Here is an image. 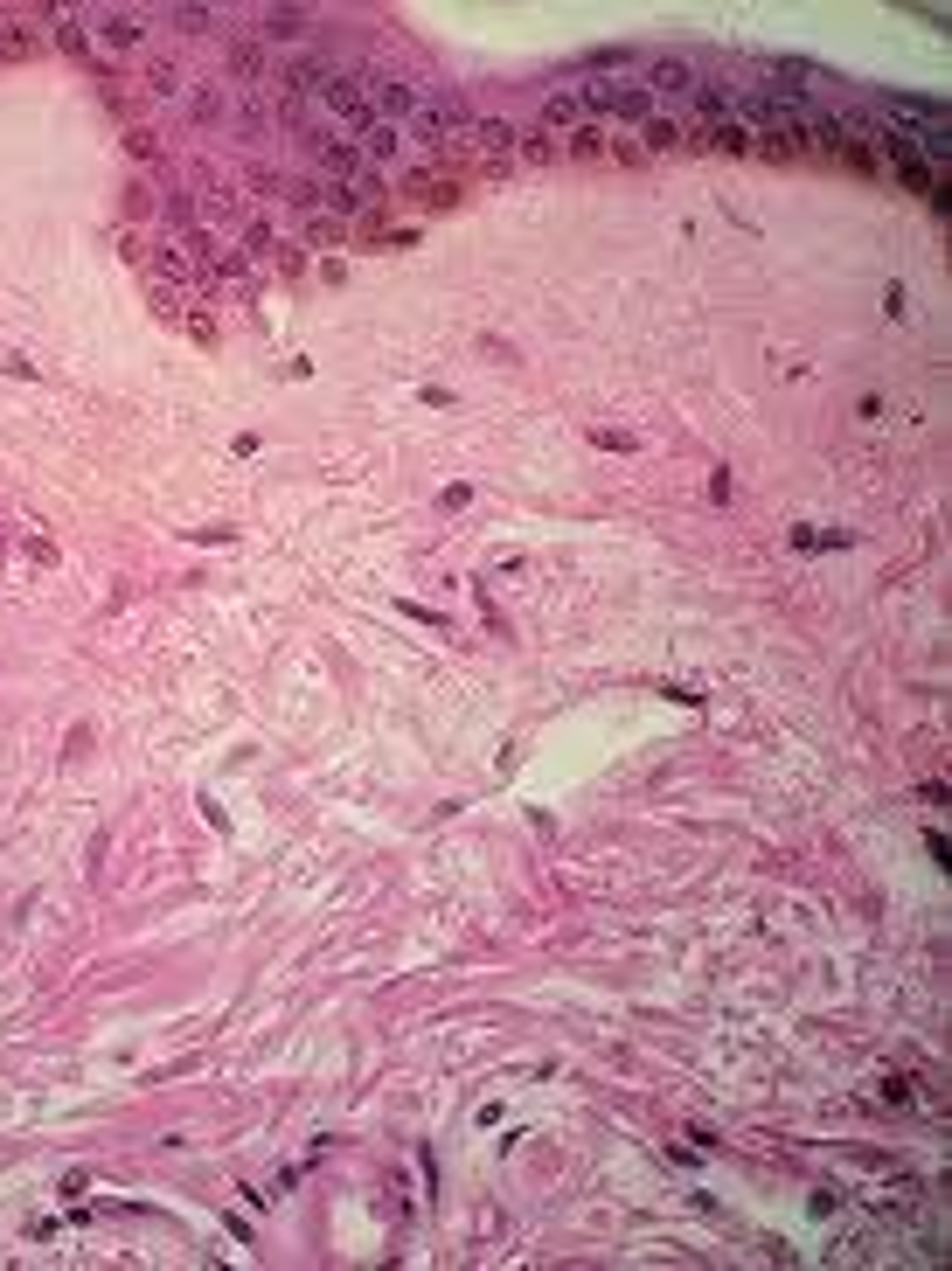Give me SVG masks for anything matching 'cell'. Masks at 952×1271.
Returning a JSON list of instances; mask_svg holds the SVG:
<instances>
[{
	"label": "cell",
	"instance_id": "3957f363",
	"mask_svg": "<svg viewBox=\"0 0 952 1271\" xmlns=\"http://www.w3.org/2000/svg\"><path fill=\"white\" fill-rule=\"evenodd\" d=\"M647 98H695V63H688V56L647 63Z\"/></svg>",
	"mask_w": 952,
	"mask_h": 1271
},
{
	"label": "cell",
	"instance_id": "7a4b0ae2",
	"mask_svg": "<svg viewBox=\"0 0 952 1271\" xmlns=\"http://www.w3.org/2000/svg\"><path fill=\"white\" fill-rule=\"evenodd\" d=\"M320 112H327V118H341L348 132H369V126H376V112H369V91H362V84H341V77H320Z\"/></svg>",
	"mask_w": 952,
	"mask_h": 1271
},
{
	"label": "cell",
	"instance_id": "8992f818",
	"mask_svg": "<svg viewBox=\"0 0 952 1271\" xmlns=\"http://www.w3.org/2000/svg\"><path fill=\"white\" fill-rule=\"evenodd\" d=\"M98 42H105V49H133V42H140V14H126V8H112V14H98Z\"/></svg>",
	"mask_w": 952,
	"mask_h": 1271
},
{
	"label": "cell",
	"instance_id": "52a82bcc",
	"mask_svg": "<svg viewBox=\"0 0 952 1271\" xmlns=\"http://www.w3.org/2000/svg\"><path fill=\"white\" fill-rule=\"evenodd\" d=\"M556 154H563V146H556L550 132H522V140H515V160H522V167H550Z\"/></svg>",
	"mask_w": 952,
	"mask_h": 1271
},
{
	"label": "cell",
	"instance_id": "9c48e42d",
	"mask_svg": "<svg viewBox=\"0 0 952 1271\" xmlns=\"http://www.w3.org/2000/svg\"><path fill=\"white\" fill-rule=\"evenodd\" d=\"M563 154H577V160H605V154H612L605 126H584V132H570V140H563Z\"/></svg>",
	"mask_w": 952,
	"mask_h": 1271
},
{
	"label": "cell",
	"instance_id": "7c38bea8",
	"mask_svg": "<svg viewBox=\"0 0 952 1271\" xmlns=\"http://www.w3.org/2000/svg\"><path fill=\"white\" fill-rule=\"evenodd\" d=\"M675 140H682L675 118H647V146H675Z\"/></svg>",
	"mask_w": 952,
	"mask_h": 1271
},
{
	"label": "cell",
	"instance_id": "6da1fadb",
	"mask_svg": "<svg viewBox=\"0 0 952 1271\" xmlns=\"http://www.w3.org/2000/svg\"><path fill=\"white\" fill-rule=\"evenodd\" d=\"M397 181H404L410 202H424V209H452V202H459V174H452L445 160H418V167L397 174Z\"/></svg>",
	"mask_w": 952,
	"mask_h": 1271
},
{
	"label": "cell",
	"instance_id": "4fadbf2b",
	"mask_svg": "<svg viewBox=\"0 0 952 1271\" xmlns=\"http://www.w3.org/2000/svg\"><path fill=\"white\" fill-rule=\"evenodd\" d=\"M174 21H181V28H195V35H202V28H209L216 14H209V8H174Z\"/></svg>",
	"mask_w": 952,
	"mask_h": 1271
},
{
	"label": "cell",
	"instance_id": "8fae6325",
	"mask_svg": "<svg viewBox=\"0 0 952 1271\" xmlns=\"http://www.w3.org/2000/svg\"><path fill=\"white\" fill-rule=\"evenodd\" d=\"M146 84H153L160 98H174V91H181V70H174V63H146Z\"/></svg>",
	"mask_w": 952,
	"mask_h": 1271
},
{
	"label": "cell",
	"instance_id": "277c9868",
	"mask_svg": "<svg viewBox=\"0 0 952 1271\" xmlns=\"http://www.w3.org/2000/svg\"><path fill=\"white\" fill-rule=\"evenodd\" d=\"M584 126H598V118H591V112H584V105H577V91H556V98H550V105H543V132H550V140H556V146H563V140H570V132H584Z\"/></svg>",
	"mask_w": 952,
	"mask_h": 1271
},
{
	"label": "cell",
	"instance_id": "5b68a950",
	"mask_svg": "<svg viewBox=\"0 0 952 1271\" xmlns=\"http://www.w3.org/2000/svg\"><path fill=\"white\" fill-rule=\"evenodd\" d=\"M404 154H410V140H404V126H390V118H376V126L362 132V160H376V167H397Z\"/></svg>",
	"mask_w": 952,
	"mask_h": 1271
},
{
	"label": "cell",
	"instance_id": "30bf717a",
	"mask_svg": "<svg viewBox=\"0 0 952 1271\" xmlns=\"http://www.w3.org/2000/svg\"><path fill=\"white\" fill-rule=\"evenodd\" d=\"M299 28H306V14H299V8H272V14H265V35H272V42H292Z\"/></svg>",
	"mask_w": 952,
	"mask_h": 1271
},
{
	"label": "cell",
	"instance_id": "ba28073f",
	"mask_svg": "<svg viewBox=\"0 0 952 1271\" xmlns=\"http://www.w3.org/2000/svg\"><path fill=\"white\" fill-rule=\"evenodd\" d=\"M49 28H56V42H63L70 56H91V42H84V28H77V14H70V8H49Z\"/></svg>",
	"mask_w": 952,
	"mask_h": 1271
}]
</instances>
